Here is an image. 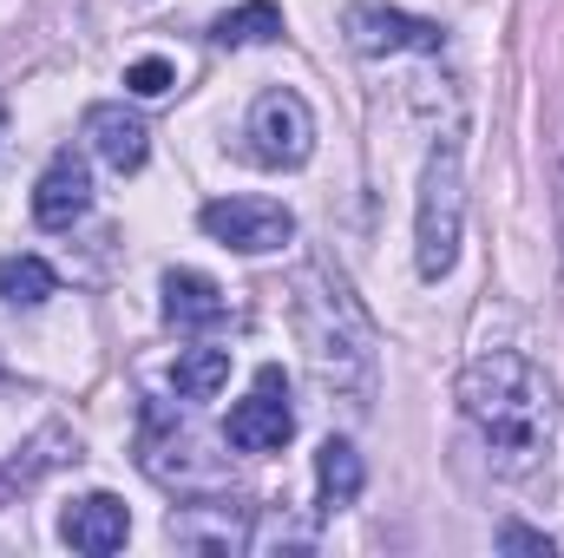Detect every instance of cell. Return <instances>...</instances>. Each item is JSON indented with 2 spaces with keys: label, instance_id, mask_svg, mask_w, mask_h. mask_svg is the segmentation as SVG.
Wrapping results in <instances>:
<instances>
[{
  "label": "cell",
  "instance_id": "18",
  "mask_svg": "<svg viewBox=\"0 0 564 558\" xmlns=\"http://www.w3.org/2000/svg\"><path fill=\"white\" fill-rule=\"evenodd\" d=\"M499 546H506V552H539V558L558 552V546H552L545 533H532V526H499Z\"/></svg>",
  "mask_w": 564,
  "mask_h": 558
},
{
  "label": "cell",
  "instance_id": "17",
  "mask_svg": "<svg viewBox=\"0 0 564 558\" xmlns=\"http://www.w3.org/2000/svg\"><path fill=\"white\" fill-rule=\"evenodd\" d=\"M126 86H132L139 99H164V93L177 86V73H171V60H139V66H126Z\"/></svg>",
  "mask_w": 564,
  "mask_h": 558
},
{
  "label": "cell",
  "instance_id": "9",
  "mask_svg": "<svg viewBox=\"0 0 564 558\" xmlns=\"http://www.w3.org/2000/svg\"><path fill=\"white\" fill-rule=\"evenodd\" d=\"M59 539L73 546V552H119L126 539H132V513H126V500L119 493H86V500H73L66 506V519H59Z\"/></svg>",
  "mask_w": 564,
  "mask_h": 558
},
{
  "label": "cell",
  "instance_id": "1",
  "mask_svg": "<svg viewBox=\"0 0 564 558\" xmlns=\"http://www.w3.org/2000/svg\"><path fill=\"white\" fill-rule=\"evenodd\" d=\"M459 415L479 427L492 466L506 480H519L558 440V388H552V375L532 355L492 348V355L466 362V375H459Z\"/></svg>",
  "mask_w": 564,
  "mask_h": 558
},
{
  "label": "cell",
  "instance_id": "14",
  "mask_svg": "<svg viewBox=\"0 0 564 558\" xmlns=\"http://www.w3.org/2000/svg\"><path fill=\"white\" fill-rule=\"evenodd\" d=\"M224 382H230V348H177V362H171L177 401H217Z\"/></svg>",
  "mask_w": 564,
  "mask_h": 558
},
{
  "label": "cell",
  "instance_id": "12",
  "mask_svg": "<svg viewBox=\"0 0 564 558\" xmlns=\"http://www.w3.org/2000/svg\"><path fill=\"white\" fill-rule=\"evenodd\" d=\"M164 315L177 329H217L230 315V296L204 270H164Z\"/></svg>",
  "mask_w": 564,
  "mask_h": 558
},
{
  "label": "cell",
  "instance_id": "5",
  "mask_svg": "<svg viewBox=\"0 0 564 558\" xmlns=\"http://www.w3.org/2000/svg\"><path fill=\"white\" fill-rule=\"evenodd\" d=\"M289 433H295V408H289V375H282L276 362L270 368H257V388L230 408V427H224V440L237 447V453H282L289 447Z\"/></svg>",
  "mask_w": 564,
  "mask_h": 558
},
{
  "label": "cell",
  "instance_id": "15",
  "mask_svg": "<svg viewBox=\"0 0 564 558\" xmlns=\"http://www.w3.org/2000/svg\"><path fill=\"white\" fill-rule=\"evenodd\" d=\"M276 33H282V13L270 7V0L230 7V13H217V26H210L217 46H257V40H276Z\"/></svg>",
  "mask_w": 564,
  "mask_h": 558
},
{
  "label": "cell",
  "instance_id": "16",
  "mask_svg": "<svg viewBox=\"0 0 564 558\" xmlns=\"http://www.w3.org/2000/svg\"><path fill=\"white\" fill-rule=\"evenodd\" d=\"M53 264H40V257H0V302H13V309H33V302H46L53 296Z\"/></svg>",
  "mask_w": 564,
  "mask_h": 558
},
{
  "label": "cell",
  "instance_id": "4",
  "mask_svg": "<svg viewBox=\"0 0 564 558\" xmlns=\"http://www.w3.org/2000/svg\"><path fill=\"white\" fill-rule=\"evenodd\" d=\"M250 151L263 158V164H276V171H295V164H308V151H315V112H308V99L302 93H263L257 106H250Z\"/></svg>",
  "mask_w": 564,
  "mask_h": 558
},
{
  "label": "cell",
  "instance_id": "3",
  "mask_svg": "<svg viewBox=\"0 0 564 558\" xmlns=\"http://www.w3.org/2000/svg\"><path fill=\"white\" fill-rule=\"evenodd\" d=\"M459 230H466V164L459 139H440L421 171V217H414V264L426 282H440L459 264Z\"/></svg>",
  "mask_w": 564,
  "mask_h": 558
},
{
  "label": "cell",
  "instance_id": "7",
  "mask_svg": "<svg viewBox=\"0 0 564 558\" xmlns=\"http://www.w3.org/2000/svg\"><path fill=\"white\" fill-rule=\"evenodd\" d=\"M341 33L355 53H440L446 46V26L421 20V13H401V7H348L341 13Z\"/></svg>",
  "mask_w": 564,
  "mask_h": 558
},
{
  "label": "cell",
  "instance_id": "6",
  "mask_svg": "<svg viewBox=\"0 0 564 558\" xmlns=\"http://www.w3.org/2000/svg\"><path fill=\"white\" fill-rule=\"evenodd\" d=\"M197 224L237 257H263V250H282L295 237V217L282 204H270V197H210Z\"/></svg>",
  "mask_w": 564,
  "mask_h": 558
},
{
  "label": "cell",
  "instance_id": "19",
  "mask_svg": "<svg viewBox=\"0 0 564 558\" xmlns=\"http://www.w3.org/2000/svg\"><path fill=\"white\" fill-rule=\"evenodd\" d=\"M0 126H7V106H0Z\"/></svg>",
  "mask_w": 564,
  "mask_h": 558
},
{
  "label": "cell",
  "instance_id": "10",
  "mask_svg": "<svg viewBox=\"0 0 564 558\" xmlns=\"http://www.w3.org/2000/svg\"><path fill=\"white\" fill-rule=\"evenodd\" d=\"M86 144L126 178V171H144V158H151V132H144L139 112H126V106H93L86 112Z\"/></svg>",
  "mask_w": 564,
  "mask_h": 558
},
{
  "label": "cell",
  "instance_id": "2",
  "mask_svg": "<svg viewBox=\"0 0 564 558\" xmlns=\"http://www.w3.org/2000/svg\"><path fill=\"white\" fill-rule=\"evenodd\" d=\"M295 335L308 348V368L328 395H341L348 408H368L375 395V329L355 309V296L341 277H328L322 264H308L295 277Z\"/></svg>",
  "mask_w": 564,
  "mask_h": 558
},
{
  "label": "cell",
  "instance_id": "8",
  "mask_svg": "<svg viewBox=\"0 0 564 558\" xmlns=\"http://www.w3.org/2000/svg\"><path fill=\"white\" fill-rule=\"evenodd\" d=\"M86 211H93V171H86V158L59 151V158L40 171V184H33V217H40L46 230H73Z\"/></svg>",
  "mask_w": 564,
  "mask_h": 558
},
{
  "label": "cell",
  "instance_id": "11",
  "mask_svg": "<svg viewBox=\"0 0 564 558\" xmlns=\"http://www.w3.org/2000/svg\"><path fill=\"white\" fill-rule=\"evenodd\" d=\"M171 539L191 552H243L250 546V519L230 506H177L171 513Z\"/></svg>",
  "mask_w": 564,
  "mask_h": 558
},
{
  "label": "cell",
  "instance_id": "13",
  "mask_svg": "<svg viewBox=\"0 0 564 558\" xmlns=\"http://www.w3.org/2000/svg\"><path fill=\"white\" fill-rule=\"evenodd\" d=\"M361 486H368L361 453H355L348 440H322V453H315V493H322V513L355 506V500H361Z\"/></svg>",
  "mask_w": 564,
  "mask_h": 558
}]
</instances>
